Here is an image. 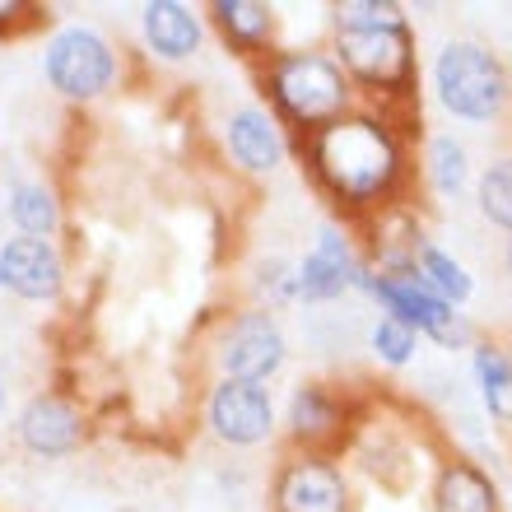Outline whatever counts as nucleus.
Returning a JSON list of instances; mask_svg holds the SVG:
<instances>
[{
    "label": "nucleus",
    "mask_w": 512,
    "mask_h": 512,
    "mask_svg": "<svg viewBox=\"0 0 512 512\" xmlns=\"http://www.w3.org/2000/svg\"><path fill=\"white\" fill-rule=\"evenodd\" d=\"M415 140L419 126L391 117L382 108L359 103L340 122L322 126L294 140V159L312 191L331 205V219L364 229L387 210L410 205L415 173Z\"/></svg>",
    "instance_id": "obj_1"
},
{
    "label": "nucleus",
    "mask_w": 512,
    "mask_h": 512,
    "mask_svg": "<svg viewBox=\"0 0 512 512\" xmlns=\"http://www.w3.org/2000/svg\"><path fill=\"white\" fill-rule=\"evenodd\" d=\"M326 52L340 61L359 103L419 122V33L401 0H336Z\"/></svg>",
    "instance_id": "obj_2"
},
{
    "label": "nucleus",
    "mask_w": 512,
    "mask_h": 512,
    "mask_svg": "<svg viewBox=\"0 0 512 512\" xmlns=\"http://www.w3.org/2000/svg\"><path fill=\"white\" fill-rule=\"evenodd\" d=\"M252 84L256 103L284 126L289 140L322 131L359 108V94L345 80L340 61L326 52V42H303V47L280 42L266 61L252 66Z\"/></svg>",
    "instance_id": "obj_3"
},
{
    "label": "nucleus",
    "mask_w": 512,
    "mask_h": 512,
    "mask_svg": "<svg viewBox=\"0 0 512 512\" xmlns=\"http://www.w3.org/2000/svg\"><path fill=\"white\" fill-rule=\"evenodd\" d=\"M429 94L447 122L489 131L512 117V70L489 42L443 38L429 61Z\"/></svg>",
    "instance_id": "obj_4"
},
{
    "label": "nucleus",
    "mask_w": 512,
    "mask_h": 512,
    "mask_svg": "<svg viewBox=\"0 0 512 512\" xmlns=\"http://www.w3.org/2000/svg\"><path fill=\"white\" fill-rule=\"evenodd\" d=\"M38 70L47 89L70 108H94L112 89H122L126 56L122 47L89 19L56 24L38 47Z\"/></svg>",
    "instance_id": "obj_5"
},
{
    "label": "nucleus",
    "mask_w": 512,
    "mask_h": 512,
    "mask_svg": "<svg viewBox=\"0 0 512 512\" xmlns=\"http://www.w3.org/2000/svg\"><path fill=\"white\" fill-rule=\"evenodd\" d=\"M354 294H364L382 317L405 322L419 340L438 345L443 354H466L475 340H480V326H475L461 308L443 303L429 284L419 280L415 270H391V275H378V270L368 266V256H364V266H359V275H354Z\"/></svg>",
    "instance_id": "obj_6"
},
{
    "label": "nucleus",
    "mask_w": 512,
    "mask_h": 512,
    "mask_svg": "<svg viewBox=\"0 0 512 512\" xmlns=\"http://www.w3.org/2000/svg\"><path fill=\"white\" fill-rule=\"evenodd\" d=\"M368 415V401L354 396L345 382L331 378H298L280 401V438L284 452H322L340 457L350 447L359 419Z\"/></svg>",
    "instance_id": "obj_7"
},
{
    "label": "nucleus",
    "mask_w": 512,
    "mask_h": 512,
    "mask_svg": "<svg viewBox=\"0 0 512 512\" xmlns=\"http://www.w3.org/2000/svg\"><path fill=\"white\" fill-rule=\"evenodd\" d=\"M205 350H210L215 378L270 387L289 368V331H284V322L275 312L243 303V308L219 312Z\"/></svg>",
    "instance_id": "obj_8"
},
{
    "label": "nucleus",
    "mask_w": 512,
    "mask_h": 512,
    "mask_svg": "<svg viewBox=\"0 0 512 512\" xmlns=\"http://www.w3.org/2000/svg\"><path fill=\"white\" fill-rule=\"evenodd\" d=\"M10 438L33 461H66L94 443V415L80 396L61 387H42L14 410Z\"/></svg>",
    "instance_id": "obj_9"
},
{
    "label": "nucleus",
    "mask_w": 512,
    "mask_h": 512,
    "mask_svg": "<svg viewBox=\"0 0 512 512\" xmlns=\"http://www.w3.org/2000/svg\"><path fill=\"white\" fill-rule=\"evenodd\" d=\"M201 429L229 452H256L280 438V401L256 382L210 378L201 391Z\"/></svg>",
    "instance_id": "obj_10"
},
{
    "label": "nucleus",
    "mask_w": 512,
    "mask_h": 512,
    "mask_svg": "<svg viewBox=\"0 0 512 512\" xmlns=\"http://www.w3.org/2000/svg\"><path fill=\"white\" fill-rule=\"evenodd\" d=\"M270 512H354V480L340 457L280 452L266 480Z\"/></svg>",
    "instance_id": "obj_11"
},
{
    "label": "nucleus",
    "mask_w": 512,
    "mask_h": 512,
    "mask_svg": "<svg viewBox=\"0 0 512 512\" xmlns=\"http://www.w3.org/2000/svg\"><path fill=\"white\" fill-rule=\"evenodd\" d=\"M364 266V247L354 243V229L340 219H326L312 233V247L294 261V303L326 308L354 294V275Z\"/></svg>",
    "instance_id": "obj_12"
},
{
    "label": "nucleus",
    "mask_w": 512,
    "mask_h": 512,
    "mask_svg": "<svg viewBox=\"0 0 512 512\" xmlns=\"http://www.w3.org/2000/svg\"><path fill=\"white\" fill-rule=\"evenodd\" d=\"M219 145H224V159L233 163V173L252 177V182H266L294 159V140L256 98L229 108V117L219 126Z\"/></svg>",
    "instance_id": "obj_13"
},
{
    "label": "nucleus",
    "mask_w": 512,
    "mask_h": 512,
    "mask_svg": "<svg viewBox=\"0 0 512 512\" xmlns=\"http://www.w3.org/2000/svg\"><path fill=\"white\" fill-rule=\"evenodd\" d=\"M66 252L61 243H47V238H19L10 233L5 243H0V289L14 294L19 303H61L66 294Z\"/></svg>",
    "instance_id": "obj_14"
},
{
    "label": "nucleus",
    "mask_w": 512,
    "mask_h": 512,
    "mask_svg": "<svg viewBox=\"0 0 512 512\" xmlns=\"http://www.w3.org/2000/svg\"><path fill=\"white\" fill-rule=\"evenodd\" d=\"M135 28H140L145 56L159 66H187L205 52V38H210L201 5H187V0H145L135 10Z\"/></svg>",
    "instance_id": "obj_15"
},
{
    "label": "nucleus",
    "mask_w": 512,
    "mask_h": 512,
    "mask_svg": "<svg viewBox=\"0 0 512 512\" xmlns=\"http://www.w3.org/2000/svg\"><path fill=\"white\" fill-rule=\"evenodd\" d=\"M201 14L205 28L219 38V47L243 66L266 61L280 47V10L270 0H210V5H201Z\"/></svg>",
    "instance_id": "obj_16"
},
{
    "label": "nucleus",
    "mask_w": 512,
    "mask_h": 512,
    "mask_svg": "<svg viewBox=\"0 0 512 512\" xmlns=\"http://www.w3.org/2000/svg\"><path fill=\"white\" fill-rule=\"evenodd\" d=\"M429 512H503V489L485 461L443 452L429 480Z\"/></svg>",
    "instance_id": "obj_17"
},
{
    "label": "nucleus",
    "mask_w": 512,
    "mask_h": 512,
    "mask_svg": "<svg viewBox=\"0 0 512 512\" xmlns=\"http://www.w3.org/2000/svg\"><path fill=\"white\" fill-rule=\"evenodd\" d=\"M415 173H419V187L443 205H457L461 196H471V187H475L471 149H466V140L452 131H433L419 140Z\"/></svg>",
    "instance_id": "obj_18"
},
{
    "label": "nucleus",
    "mask_w": 512,
    "mask_h": 512,
    "mask_svg": "<svg viewBox=\"0 0 512 512\" xmlns=\"http://www.w3.org/2000/svg\"><path fill=\"white\" fill-rule=\"evenodd\" d=\"M5 219L19 238H47L56 243L66 229V201L47 177H19L5 191Z\"/></svg>",
    "instance_id": "obj_19"
},
{
    "label": "nucleus",
    "mask_w": 512,
    "mask_h": 512,
    "mask_svg": "<svg viewBox=\"0 0 512 512\" xmlns=\"http://www.w3.org/2000/svg\"><path fill=\"white\" fill-rule=\"evenodd\" d=\"M466 364H471V382L475 396H480V410L489 415V424L512 429V354L503 340L480 336L466 350Z\"/></svg>",
    "instance_id": "obj_20"
},
{
    "label": "nucleus",
    "mask_w": 512,
    "mask_h": 512,
    "mask_svg": "<svg viewBox=\"0 0 512 512\" xmlns=\"http://www.w3.org/2000/svg\"><path fill=\"white\" fill-rule=\"evenodd\" d=\"M415 275L429 284L443 303H452V308L466 312L475 303V275L466 270V261H461V256H452L443 243H433L429 233H424V238H419V247H415Z\"/></svg>",
    "instance_id": "obj_21"
},
{
    "label": "nucleus",
    "mask_w": 512,
    "mask_h": 512,
    "mask_svg": "<svg viewBox=\"0 0 512 512\" xmlns=\"http://www.w3.org/2000/svg\"><path fill=\"white\" fill-rule=\"evenodd\" d=\"M471 196H475L480 219H485V224H494V229L508 238V233H512V149L494 154V159L475 173Z\"/></svg>",
    "instance_id": "obj_22"
},
{
    "label": "nucleus",
    "mask_w": 512,
    "mask_h": 512,
    "mask_svg": "<svg viewBox=\"0 0 512 512\" xmlns=\"http://www.w3.org/2000/svg\"><path fill=\"white\" fill-rule=\"evenodd\" d=\"M419 345L424 340L410 331L405 322H396V317H373V326H368V354H373V364H382L387 373H405V368L419 359Z\"/></svg>",
    "instance_id": "obj_23"
},
{
    "label": "nucleus",
    "mask_w": 512,
    "mask_h": 512,
    "mask_svg": "<svg viewBox=\"0 0 512 512\" xmlns=\"http://www.w3.org/2000/svg\"><path fill=\"white\" fill-rule=\"evenodd\" d=\"M252 308H266V312H275V317H280L284 308H294V261H289V256L256 261Z\"/></svg>",
    "instance_id": "obj_24"
},
{
    "label": "nucleus",
    "mask_w": 512,
    "mask_h": 512,
    "mask_svg": "<svg viewBox=\"0 0 512 512\" xmlns=\"http://www.w3.org/2000/svg\"><path fill=\"white\" fill-rule=\"evenodd\" d=\"M42 5H28V0H0V38H19L28 28L42 24Z\"/></svg>",
    "instance_id": "obj_25"
},
{
    "label": "nucleus",
    "mask_w": 512,
    "mask_h": 512,
    "mask_svg": "<svg viewBox=\"0 0 512 512\" xmlns=\"http://www.w3.org/2000/svg\"><path fill=\"white\" fill-rule=\"evenodd\" d=\"M10 410V373H5V359H0V419Z\"/></svg>",
    "instance_id": "obj_26"
},
{
    "label": "nucleus",
    "mask_w": 512,
    "mask_h": 512,
    "mask_svg": "<svg viewBox=\"0 0 512 512\" xmlns=\"http://www.w3.org/2000/svg\"><path fill=\"white\" fill-rule=\"evenodd\" d=\"M503 270H508V280H512V233L503 238Z\"/></svg>",
    "instance_id": "obj_27"
},
{
    "label": "nucleus",
    "mask_w": 512,
    "mask_h": 512,
    "mask_svg": "<svg viewBox=\"0 0 512 512\" xmlns=\"http://www.w3.org/2000/svg\"><path fill=\"white\" fill-rule=\"evenodd\" d=\"M508 354H512V340H508Z\"/></svg>",
    "instance_id": "obj_28"
},
{
    "label": "nucleus",
    "mask_w": 512,
    "mask_h": 512,
    "mask_svg": "<svg viewBox=\"0 0 512 512\" xmlns=\"http://www.w3.org/2000/svg\"><path fill=\"white\" fill-rule=\"evenodd\" d=\"M0 294H5V289H0Z\"/></svg>",
    "instance_id": "obj_29"
}]
</instances>
